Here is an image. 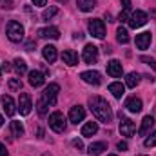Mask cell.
Returning <instances> with one entry per match:
<instances>
[{
    "instance_id": "obj_23",
    "label": "cell",
    "mask_w": 156,
    "mask_h": 156,
    "mask_svg": "<svg viewBox=\"0 0 156 156\" xmlns=\"http://www.w3.org/2000/svg\"><path fill=\"white\" fill-rule=\"evenodd\" d=\"M76 5L80 11L89 13V11H93L96 7V0H76Z\"/></svg>"
},
{
    "instance_id": "obj_18",
    "label": "cell",
    "mask_w": 156,
    "mask_h": 156,
    "mask_svg": "<svg viewBox=\"0 0 156 156\" xmlns=\"http://www.w3.org/2000/svg\"><path fill=\"white\" fill-rule=\"evenodd\" d=\"M40 38H51V40H58L60 38V31L56 27H44L38 31Z\"/></svg>"
},
{
    "instance_id": "obj_33",
    "label": "cell",
    "mask_w": 156,
    "mask_h": 156,
    "mask_svg": "<svg viewBox=\"0 0 156 156\" xmlns=\"http://www.w3.org/2000/svg\"><path fill=\"white\" fill-rule=\"evenodd\" d=\"M140 60H142V62H145L149 67H153V69L156 71V60H154V58H151V56H142Z\"/></svg>"
},
{
    "instance_id": "obj_17",
    "label": "cell",
    "mask_w": 156,
    "mask_h": 156,
    "mask_svg": "<svg viewBox=\"0 0 156 156\" xmlns=\"http://www.w3.org/2000/svg\"><path fill=\"white\" fill-rule=\"evenodd\" d=\"M42 56H44V60H45V62L53 64V62L56 60V56H58L56 47H55V45H45V47L42 49Z\"/></svg>"
},
{
    "instance_id": "obj_29",
    "label": "cell",
    "mask_w": 156,
    "mask_h": 156,
    "mask_svg": "<svg viewBox=\"0 0 156 156\" xmlns=\"http://www.w3.org/2000/svg\"><path fill=\"white\" fill-rule=\"evenodd\" d=\"M56 13H58V7H49V9H44V13H42V20H51Z\"/></svg>"
},
{
    "instance_id": "obj_11",
    "label": "cell",
    "mask_w": 156,
    "mask_h": 156,
    "mask_svg": "<svg viewBox=\"0 0 156 156\" xmlns=\"http://www.w3.org/2000/svg\"><path fill=\"white\" fill-rule=\"evenodd\" d=\"M123 73V67H122V62L120 60H111L107 62V75L113 78H120Z\"/></svg>"
},
{
    "instance_id": "obj_38",
    "label": "cell",
    "mask_w": 156,
    "mask_h": 156,
    "mask_svg": "<svg viewBox=\"0 0 156 156\" xmlns=\"http://www.w3.org/2000/svg\"><path fill=\"white\" fill-rule=\"evenodd\" d=\"M122 4H123V9H131V0H122Z\"/></svg>"
},
{
    "instance_id": "obj_30",
    "label": "cell",
    "mask_w": 156,
    "mask_h": 156,
    "mask_svg": "<svg viewBox=\"0 0 156 156\" xmlns=\"http://www.w3.org/2000/svg\"><path fill=\"white\" fill-rule=\"evenodd\" d=\"M7 85H9L11 91H20V89H22V82H20V78H11Z\"/></svg>"
},
{
    "instance_id": "obj_36",
    "label": "cell",
    "mask_w": 156,
    "mask_h": 156,
    "mask_svg": "<svg viewBox=\"0 0 156 156\" xmlns=\"http://www.w3.org/2000/svg\"><path fill=\"white\" fill-rule=\"evenodd\" d=\"M7 153H9V151H7V147L0 142V156H7Z\"/></svg>"
},
{
    "instance_id": "obj_19",
    "label": "cell",
    "mask_w": 156,
    "mask_h": 156,
    "mask_svg": "<svg viewBox=\"0 0 156 156\" xmlns=\"http://www.w3.org/2000/svg\"><path fill=\"white\" fill-rule=\"evenodd\" d=\"M44 82H45L44 73H40V71H37V69L29 73V83H31L33 87H40V85H44Z\"/></svg>"
},
{
    "instance_id": "obj_22",
    "label": "cell",
    "mask_w": 156,
    "mask_h": 156,
    "mask_svg": "<svg viewBox=\"0 0 156 156\" xmlns=\"http://www.w3.org/2000/svg\"><path fill=\"white\" fill-rule=\"evenodd\" d=\"M98 133V122H87L82 127V136H93Z\"/></svg>"
},
{
    "instance_id": "obj_5",
    "label": "cell",
    "mask_w": 156,
    "mask_h": 156,
    "mask_svg": "<svg viewBox=\"0 0 156 156\" xmlns=\"http://www.w3.org/2000/svg\"><path fill=\"white\" fill-rule=\"evenodd\" d=\"M49 127L55 133H64L66 131V118L60 111H55V113L49 115Z\"/></svg>"
},
{
    "instance_id": "obj_31",
    "label": "cell",
    "mask_w": 156,
    "mask_h": 156,
    "mask_svg": "<svg viewBox=\"0 0 156 156\" xmlns=\"http://www.w3.org/2000/svg\"><path fill=\"white\" fill-rule=\"evenodd\" d=\"M144 145H145V147H154V145H156V131H153V133L145 138Z\"/></svg>"
},
{
    "instance_id": "obj_39",
    "label": "cell",
    "mask_w": 156,
    "mask_h": 156,
    "mask_svg": "<svg viewBox=\"0 0 156 156\" xmlns=\"http://www.w3.org/2000/svg\"><path fill=\"white\" fill-rule=\"evenodd\" d=\"M45 2H47V0H33V4H35V5H40V7L45 5Z\"/></svg>"
},
{
    "instance_id": "obj_7",
    "label": "cell",
    "mask_w": 156,
    "mask_h": 156,
    "mask_svg": "<svg viewBox=\"0 0 156 156\" xmlns=\"http://www.w3.org/2000/svg\"><path fill=\"white\" fill-rule=\"evenodd\" d=\"M82 58H83L85 64H96V60H98V47L93 45V44H87V45L83 47Z\"/></svg>"
},
{
    "instance_id": "obj_24",
    "label": "cell",
    "mask_w": 156,
    "mask_h": 156,
    "mask_svg": "<svg viewBox=\"0 0 156 156\" xmlns=\"http://www.w3.org/2000/svg\"><path fill=\"white\" fill-rule=\"evenodd\" d=\"M109 93H113L115 98H122L125 94V85H122L120 82H115V83L109 85Z\"/></svg>"
},
{
    "instance_id": "obj_9",
    "label": "cell",
    "mask_w": 156,
    "mask_h": 156,
    "mask_svg": "<svg viewBox=\"0 0 156 156\" xmlns=\"http://www.w3.org/2000/svg\"><path fill=\"white\" fill-rule=\"evenodd\" d=\"M31 109H33V104H31L29 94L27 93H20V96H18V111H20V115L27 116L31 113Z\"/></svg>"
},
{
    "instance_id": "obj_12",
    "label": "cell",
    "mask_w": 156,
    "mask_h": 156,
    "mask_svg": "<svg viewBox=\"0 0 156 156\" xmlns=\"http://www.w3.org/2000/svg\"><path fill=\"white\" fill-rule=\"evenodd\" d=\"M2 105H4V111H5L7 116H15V113H16V104H15V100H13L9 94H4V96H2Z\"/></svg>"
},
{
    "instance_id": "obj_2",
    "label": "cell",
    "mask_w": 156,
    "mask_h": 156,
    "mask_svg": "<svg viewBox=\"0 0 156 156\" xmlns=\"http://www.w3.org/2000/svg\"><path fill=\"white\" fill-rule=\"evenodd\" d=\"M58 93H60V85L58 83H49L45 89H44V93H42V102L45 104V105H55L56 104V98H58Z\"/></svg>"
},
{
    "instance_id": "obj_44",
    "label": "cell",
    "mask_w": 156,
    "mask_h": 156,
    "mask_svg": "<svg viewBox=\"0 0 156 156\" xmlns=\"http://www.w3.org/2000/svg\"><path fill=\"white\" fill-rule=\"evenodd\" d=\"M44 156H51V154H44Z\"/></svg>"
},
{
    "instance_id": "obj_16",
    "label": "cell",
    "mask_w": 156,
    "mask_h": 156,
    "mask_svg": "<svg viewBox=\"0 0 156 156\" xmlns=\"http://www.w3.org/2000/svg\"><path fill=\"white\" fill-rule=\"evenodd\" d=\"M153 125H154V118L145 116L144 120H142V125H140V129H138V134H140V136H147L149 131L153 129Z\"/></svg>"
},
{
    "instance_id": "obj_1",
    "label": "cell",
    "mask_w": 156,
    "mask_h": 156,
    "mask_svg": "<svg viewBox=\"0 0 156 156\" xmlns=\"http://www.w3.org/2000/svg\"><path fill=\"white\" fill-rule=\"evenodd\" d=\"M89 107H91V113L96 116L98 122L109 123L113 120V109L107 104V100H104L102 96H91L89 98Z\"/></svg>"
},
{
    "instance_id": "obj_20",
    "label": "cell",
    "mask_w": 156,
    "mask_h": 156,
    "mask_svg": "<svg viewBox=\"0 0 156 156\" xmlns=\"http://www.w3.org/2000/svg\"><path fill=\"white\" fill-rule=\"evenodd\" d=\"M62 60H64V64H67V66H76L78 64V55L73 49H67V51L62 53Z\"/></svg>"
},
{
    "instance_id": "obj_42",
    "label": "cell",
    "mask_w": 156,
    "mask_h": 156,
    "mask_svg": "<svg viewBox=\"0 0 156 156\" xmlns=\"http://www.w3.org/2000/svg\"><path fill=\"white\" fill-rule=\"evenodd\" d=\"M107 156H116V154H107Z\"/></svg>"
},
{
    "instance_id": "obj_26",
    "label": "cell",
    "mask_w": 156,
    "mask_h": 156,
    "mask_svg": "<svg viewBox=\"0 0 156 156\" xmlns=\"http://www.w3.org/2000/svg\"><path fill=\"white\" fill-rule=\"evenodd\" d=\"M138 83H140V75H138V73H129V75L125 76V85H127V87L134 89Z\"/></svg>"
},
{
    "instance_id": "obj_21",
    "label": "cell",
    "mask_w": 156,
    "mask_h": 156,
    "mask_svg": "<svg viewBox=\"0 0 156 156\" xmlns=\"http://www.w3.org/2000/svg\"><path fill=\"white\" fill-rule=\"evenodd\" d=\"M104 151H107V145H105L104 142H94V144H91L89 149H87V153L91 156H98V154H102Z\"/></svg>"
},
{
    "instance_id": "obj_6",
    "label": "cell",
    "mask_w": 156,
    "mask_h": 156,
    "mask_svg": "<svg viewBox=\"0 0 156 156\" xmlns=\"http://www.w3.org/2000/svg\"><path fill=\"white\" fill-rule=\"evenodd\" d=\"M129 26L133 27V29H138V27H142V26H145L147 24V15L144 13V11H140V9H136V11H133L131 13V16H129Z\"/></svg>"
},
{
    "instance_id": "obj_4",
    "label": "cell",
    "mask_w": 156,
    "mask_h": 156,
    "mask_svg": "<svg viewBox=\"0 0 156 156\" xmlns=\"http://www.w3.org/2000/svg\"><path fill=\"white\" fill-rule=\"evenodd\" d=\"M87 29H89V33H91L94 38H98V40L105 38V24H104V20H100V18L89 20Z\"/></svg>"
},
{
    "instance_id": "obj_13",
    "label": "cell",
    "mask_w": 156,
    "mask_h": 156,
    "mask_svg": "<svg viewBox=\"0 0 156 156\" xmlns=\"http://www.w3.org/2000/svg\"><path fill=\"white\" fill-rule=\"evenodd\" d=\"M83 118H85V109H83L82 105H75V107H71V111H69V122L78 123V122H82Z\"/></svg>"
},
{
    "instance_id": "obj_28",
    "label": "cell",
    "mask_w": 156,
    "mask_h": 156,
    "mask_svg": "<svg viewBox=\"0 0 156 156\" xmlns=\"http://www.w3.org/2000/svg\"><path fill=\"white\" fill-rule=\"evenodd\" d=\"M116 40L120 44H127L129 42V33H127L125 27H118L116 29Z\"/></svg>"
},
{
    "instance_id": "obj_14",
    "label": "cell",
    "mask_w": 156,
    "mask_h": 156,
    "mask_svg": "<svg viewBox=\"0 0 156 156\" xmlns=\"http://www.w3.org/2000/svg\"><path fill=\"white\" fill-rule=\"evenodd\" d=\"M151 40H153V35L149 31L140 33V35H136V47L138 49H147L151 45Z\"/></svg>"
},
{
    "instance_id": "obj_43",
    "label": "cell",
    "mask_w": 156,
    "mask_h": 156,
    "mask_svg": "<svg viewBox=\"0 0 156 156\" xmlns=\"http://www.w3.org/2000/svg\"><path fill=\"white\" fill-rule=\"evenodd\" d=\"M0 75H2V67H0Z\"/></svg>"
},
{
    "instance_id": "obj_45",
    "label": "cell",
    "mask_w": 156,
    "mask_h": 156,
    "mask_svg": "<svg viewBox=\"0 0 156 156\" xmlns=\"http://www.w3.org/2000/svg\"><path fill=\"white\" fill-rule=\"evenodd\" d=\"M140 156H145V154H140Z\"/></svg>"
},
{
    "instance_id": "obj_34",
    "label": "cell",
    "mask_w": 156,
    "mask_h": 156,
    "mask_svg": "<svg viewBox=\"0 0 156 156\" xmlns=\"http://www.w3.org/2000/svg\"><path fill=\"white\" fill-rule=\"evenodd\" d=\"M129 16H131V15H129V11H127V9H123V11L118 15V20H120V22H127V20H129Z\"/></svg>"
},
{
    "instance_id": "obj_8",
    "label": "cell",
    "mask_w": 156,
    "mask_h": 156,
    "mask_svg": "<svg viewBox=\"0 0 156 156\" xmlns=\"http://www.w3.org/2000/svg\"><path fill=\"white\" fill-rule=\"evenodd\" d=\"M134 131H136L134 122H133V120H129V118H123V116H122V113H120V133H122V136L131 138V136L134 134Z\"/></svg>"
},
{
    "instance_id": "obj_27",
    "label": "cell",
    "mask_w": 156,
    "mask_h": 156,
    "mask_svg": "<svg viewBox=\"0 0 156 156\" xmlns=\"http://www.w3.org/2000/svg\"><path fill=\"white\" fill-rule=\"evenodd\" d=\"M15 71L18 73V75H26L27 73V66H26V62L22 60V58H15Z\"/></svg>"
},
{
    "instance_id": "obj_3",
    "label": "cell",
    "mask_w": 156,
    "mask_h": 156,
    "mask_svg": "<svg viewBox=\"0 0 156 156\" xmlns=\"http://www.w3.org/2000/svg\"><path fill=\"white\" fill-rule=\"evenodd\" d=\"M5 35L11 42H20L24 38V26L20 22H16V20H11L7 24V27H5Z\"/></svg>"
},
{
    "instance_id": "obj_15",
    "label": "cell",
    "mask_w": 156,
    "mask_h": 156,
    "mask_svg": "<svg viewBox=\"0 0 156 156\" xmlns=\"http://www.w3.org/2000/svg\"><path fill=\"white\" fill-rule=\"evenodd\" d=\"M125 109H127L129 113H140V111L144 109V104H142L140 98L133 96V98H129V100L125 102Z\"/></svg>"
},
{
    "instance_id": "obj_40",
    "label": "cell",
    "mask_w": 156,
    "mask_h": 156,
    "mask_svg": "<svg viewBox=\"0 0 156 156\" xmlns=\"http://www.w3.org/2000/svg\"><path fill=\"white\" fill-rule=\"evenodd\" d=\"M105 18H107V22H115L113 20V15H109V13H105Z\"/></svg>"
},
{
    "instance_id": "obj_35",
    "label": "cell",
    "mask_w": 156,
    "mask_h": 156,
    "mask_svg": "<svg viewBox=\"0 0 156 156\" xmlns=\"http://www.w3.org/2000/svg\"><path fill=\"white\" fill-rule=\"evenodd\" d=\"M120 151H127L129 149V145H127V142H118V145H116Z\"/></svg>"
},
{
    "instance_id": "obj_32",
    "label": "cell",
    "mask_w": 156,
    "mask_h": 156,
    "mask_svg": "<svg viewBox=\"0 0 156 156\" xmlns=\"http://www.w3.org/2000/svg\"><path fill=\"white\" fill-rule=\"evenodd\" d=\"M47 107H49V105H45V104H44L42 100H38V102H37V111H38V115H40V116L47 115Z\"/></svg>"
},
{
    "instance_id": "obj_25",
    "label": "cell",
    "mask_w": 156,
    "mask_h": 156,
    "mask_svg": "<svg viewBox=\"0 0 156 156\" xmlns=\"http://www.w3.org/2000/svg\"><path fill=\"white\" fill-rule=\"evenodd\" d=\"M11 133H13V136L15 138H20V136H24V125L20 123V122H16V120H13L11 122Z\"/></svg>"
},
{
    "instance_id": "obj_10",
    "label": "cell",
    "mask_w": 156,
    "mask_h": 156,
    "mask_svg": "<svg viewBox=\"0 0 156 156\" xmlns=\"http://www.w3.org/2000/svg\"><path fill=\"white\" fill-rule=\"evenodd\" d=\"M80 78L85 82V83H89V85H100L102 83V75L98 73V71H83Z\"/></svg>"
},
{
    "instance_id": "obj_41",
    "label": "cell",
    "mask_w": 156,
    "mask_h": 156,
    "mask_svg": "<svg viewBox=\"0 0 156 156\" xmlns=\"http://www.w3.org/2000/svg\"><path fill=\"white\" fill-rule=\"evenodd\" d=\"M2 123H4V118H2V115H0V125H2Z\"/></svg>"
},
{
    "instance_id": "obj_37",
    "label": "cell",
    "mask_w": 156,
    "mask_h": 156,
    "mask_svg": "<svg viewBox=\"0 0 156 156\" xmlns=\"http://www.w3.org/2000/svg\"><path fill=\"white\" fill-rule=\"evenodd\" d=\"M73 145L76 147L78 151H82V149H83V144H82V140H73Z\"/></svg>"
}]
</instances>
